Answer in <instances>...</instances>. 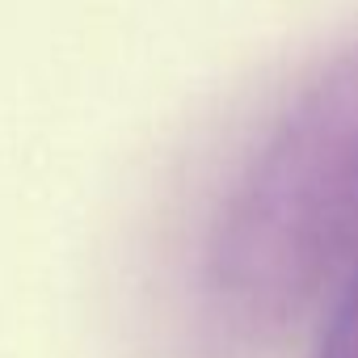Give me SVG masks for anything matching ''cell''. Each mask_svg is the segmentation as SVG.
Instances as JSON below:
<instances>
[{
  "mask_svg": "<svg viewBox=\"0 0 358 358\" xmlns=\"http://www.w3.org/2000/svg\"><path fill=\"white\" fill-rule=\"evenodd\" d=\"M316 358H358V274L345 287V295H341V303L320 337Z\"/></svg>",
  "mask_w": 358,
  "mask_h": 358,
  "instance_id": "2",
  "label": "cell"
},
{
  "mask_svg": "<svg viewBox=\"0 0 358 358\" xmlns=\"http://www.w3.org/2000/svg\"><path fill=\"white\" fill-rule=\"evenodd\" d=\"M358 249V43L324 59L228 194L203 270L211 324L282 333Z\"/></svg>",
  "mask_w": 358,
  "mask_h": 358,
  "instance_id": "1",
  "label": "cell"
}]
</instances>
